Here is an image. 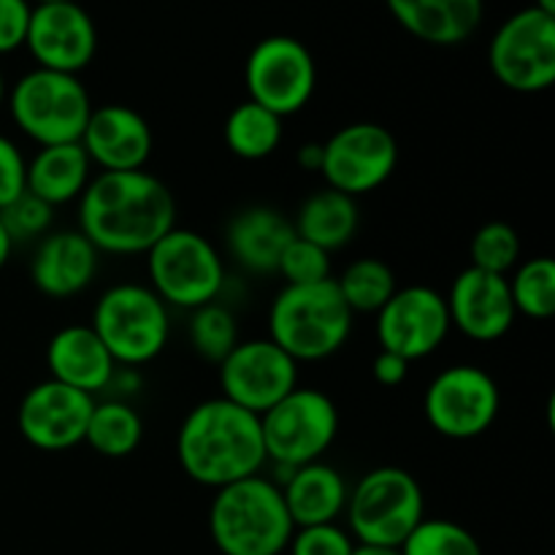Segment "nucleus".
<instances>
[{"label": "nucleus", "mask_w": 555, "mask_h": 555, "mask_svg": "<svg viewBox=\"0 0 555 555\" xmlns=\"http://www.w3.org/2000/svg\"><path fill=\"white\" fill-rule=\"evenodd\" d=\"M177 228V201L150 171H101L79 195V231L101 255H146Z\"/></svg>", "instance_id": "f257e3e1"}, {"label": "nucleus", "mask_w": 555, "mask_h": 555, "mask_svg": "<svg viewBox=\"0 0 555 555\" xmlns=\"http://www.w3.org/2000/svg\"><path fill=\"white\" fill-rule=\"evenodd\" d=\"M177 459L190 480L215 491L247 480L266 464L260 417L222 396L201 401L179 426Z\"/></svg>", "instance_id": "f03ea898"}, {"label": "nucleus", "mask_w": 555, "mask_h": 555, "mask_svg": "<svg viewBox=\"0 0 555 555\" xmlns=\"http://www.w3.org/2000/svg\"><path fill=\"white\" fill-rule=\"evenodd\" d=\"M296 531L274 480L253 475L217 488L209 534L222 555H282Z\"/></svg>", "instance_id": "7ed1b4c3"}, {"label": "nucleus", "mask_w": 555, "mask_h": 555, "mask_svg": "<svg viewBox=\"0 0 555 555\" xmlns=\"http://www.w3.org/2000/svg\"><path fill=\"white\" fill-rule=\"evenodd\" d=\"M352 318L334 276L314 285H285L271 301L269 339L296 363L325 361L347 345Z\"/></svg>", "instance_id": "20e7f679"}, {"label": "nucleus", "mask_w": 555, "mask_h": 555, "mask_svg": "<svg viewBox=\"0 0 555 555\" xmlns=\"http://www.w3.org/2000/svg\"><path fill=\"white\" fill-rule=\"evenodd\" d=\"M345 513L350 537H356L358 545L399 551L426 518V496L412 472L401 466H377L350 488Z\"/></svg>", "instance_id": "39448f33"}, {"label": "nucleus", "mask_w": 555, "mask_h": 555, "mask_svg": "<svg viewBox=\"0 0 555 555\" xmlns=\"http://www.w3.org/2000/svg\"><path fill=\"white\" fill-rule=\"evenodd\" d=\"M92 331L101 336L117 366H144L155 361L171 336L168 307L150 285L122 282L108 287L92 309Z\"/></svg>", "instance_id": "423d86ee"}, {"label": "nucleus", "mask_w": 555, "mask_h": 555, "mask_svg": "<svg viewBox=\"0 0 555 555\" xmlns=\"http://www.w3.org/2000/svg\"><path fill=\"white\" fill-rule=\"evenodd\" d=\"M9 112L27 139L38 146H54L81 139L92 103L79 76L33 68L11 90Z\"/></svg>", "instance_id": "0eeeda50"}, {"label": "nucleus", "mask_w": 555, "mask_h": 555, "mask_svg": "<svg viewBox=\"0 0 555 555\" xmlns=\"http://www.w3.org/2000/svg\"><path fill=\"white\" fill-rule=\"evenodd\" d=\"M150 287L166 307L198 309L217 301L225 285V263L215 244L198 231L171 228L146 253Z\"/></svg>", "instance_id": "6e6552de"}, {"label": "nucleus", "mask_w": 555, "mask_h": 555, "mask_svg": "<svg viewBox=\"0 0 555 555\" xmlns=\"http://www.w3.org/2000/svg\"><path fill=\"white\" fill-rule=\"evenodd\" d=\"M266 461L285 469L314 464L339 437V410L318 388H293L260 415Z\"/></svg>", "instance_id": "1a4fd4ad"}, {"label": "nucleus", "mask_w": 555, "mask_h": 555, "mask_svg": "<svg viewBox=\"0 0 555 555\" xmlns=\"http://www.w3.org/2000/svg\"><path fill=\"white\" fill-rule=\"evenodd\" d=\"M502 410L499 385L486 369L455 363L431 379L423 396L426 421L439 437L477 439L496 423Z\"/></svg>", "instance_id": "9d476101"}, {"label": "nucleus", "mask_w": 555, "mask_h": 555, "mask_svg": "<svg viewBox=\"0 0 555 555\" xmlns=\"http://www.w3.org/2000/svg\"><path fill=\"white\" fill-rule=\"evenodd\" d=\"M244 85L249 101L285 119L312 101L318 90V63L298 38L269 36L249 52Z\"/></svg>", "instance_id": "9b49d317"}, {"label": "nucleus", "mask_w": 555, "mask_h": 555, "mask_svg": "<svg viewBox=\"0 0 555 555\" xmlns=\"http://www.w3.org/2000/svg\"><path fill=\"white\" fill-rule=\"evenodd\" d=\"M493 76L513 92L551 90L555 81V16L524 9L509 16L488 49Z\"/></svg>", "instance_id": "f8f14e48"}, {"label": "nucleus", "mask_w": 555, "mask_h": 555, "mask_svg": "<svg viewBox=\"0 0 555 555\" xmlns=\"http://www.w3.org/2000/svg\"><path fill=\"white\" fill-rule=\"evenodd\" d=\"M399 166L393 133L377 122H352L323 141L320 173L331 190L350 198L383 188Z\"/></svg>", "instance_id": "ddd939ff"}, {"label": "nucleus", "mask_w": 555, "mask_h": 555, "mask_svg": "<svg viewBox=\"0 0 555 555\" xmlns=\"http://www.w3.org/2000/svg\"><path fill=\"white\" fill-rule=\"evenodd\" d=\"M298 388V363L271 339L238 341L220 363L222 399L263 415Z\"/></svg>", "instance_id": "4468645a"}, {"label": "nucleus", "mask_w": 555, "mask_h": 555, "mask_svg": "<svg viewBox=\"0 0 555 555\" xmlns=\"http://www.w3.org/2000/svg\"><path fill=\"white\" fill-rule=\"evenodd\" d=\"M450 328L453 325L444 296L426 285L401 287L377 312L379 347L410 363L437 352L448 339Z\"/></svg>", "instance_id": "2eb2a0df"}, {"label": "nucleus", "mask_w": 555, "mask_h": 555, "mask_svg": "<svg viewBox=\"0 0 555 555\" xmlns=\"http://www.w3.org/2000/svg\"><path fill=\"white\" fill-rule=\"evenodd\" d=\"M95 399L57 379L33 385L20 401L16 426L27 444L43 453H60L85 442L87 421Z\"/></svg>", "instance_id": "dca6fc26"}, {"label": "nucleus", "mask_w": 555, "mask_h": 555, "mask_svg": "<svg viewBox=\"0 0 555 555\" xmlns=\"http://www.w3.org/2000/svg\"><path fill=\"white\" fill-rule=\"evenodd\" d=\"M25 47L38 68L76 76L95 57V22L79 3L33 5Z\"/></svg>", "instance_id": "f3484780"}, {"label": "nucleus", "mask_w": 555, "mask_h": 555, "mask_svg": "<svg viewBox=\"0 0 555 555\" xmlns=\"http://www.w3.org/2000/svg\"><path fill=\"white\" fill-rule=\"evenodd\" d=\"M444 304H448L450 325L480 345L507 336L518 320L507 276L480 271L475 266L455 276Z\"/></svg>", "instance_id": "a211bd4d"}, {"label": "nucleus", "mask_w": 555, "mask_h": 555, "mask_svg": "<svg viewBox=\"0 0 555 555\" xmlns=\"http://www.w3.org/2000/svg\"><path fill=\"white\" fill-rule=\"evenodd\" d=\"M79 144L101 171H141L150 163L155 139L144 114L122 103H106L92 108Z\"/></svg>", "instance_id": "6ab92c4d"}, {"label": "nucleus", "mask_w": 555, "mask_h": 555, "mask_svg": "<svg viewBox=\"0 0 555 555\" xmlns=\"http://www.w3.org/2000/svg\"><path fill=\"white\" fill-rule=\"evenodd\" d=\"M101 253L81 231L47 233L30 260V280L47 298H74L95 282Z\"/></svg>", "instance_id": "aec40b11"}, {"label": "nucleus", "mask_w": 555, "mask_h": 555, "mask_svg": "<svg viewBox=\"0 0 555 555\" xmlns=\"http://www.w3.org/2000/svg\"><path fill=\"white\" fill-rule=\"evenodd\" d=\"M47 369L49 379H57L95 399V393L112 385L117 361L92 325H65L49 339Z\"/></svg>", "instance_id": "412c9836"}, {"label": "nucleus", "mask_w": 555, "mask_h": 555, "mask_svg": "<svg viewBox=\"0 0 555 555\" xmlns=\"http://www.w3.org/2000/svg\"><path fill=\"white\" fill-rule=\"evenodd\" d=\"M296 236L293 220L271 206H247L238 211L225 231L231 258L249 274H276L282 253Z\"/></svg>", "instance_id": "4be33fe9"}, {"label": "nucleus", "mask_w": 555, "mask_h": 555, "mask_svg": "<svg viewBox=\"0 0 555 555\" xmlns=\"http://www.w3.org/2000/svg\"><path fill=\"white\" fill-rule=\"evenodd\" d=\"M280 491L296 529L336 524L339 515L345 513L347 496H350V488H347L339 469L323 464V461L293 469V475L282 482Z\"/></svg>", "instance_id": "5701e85b"}, {"label": "nucleus", "mask_w": 555, "mask_h": 555, "mask_svg": "<svg viewBox=\"0 0 555 555\" xmlns=\"http://www.w3.org/2000/svg\"><path fill=\"white\" fill-rule=\"evenodd\" d=\"M406 33L434 47L464 43L482 22V0H385Z\"/></svg>", "instance_id": "b1692460"}, {"label": "nucleus", "mask_w": 555, "mask_h": 555, "mask_svg": "<svg viewBox=\"0 0 555 555\" xmlns=\"http://www.w3.org/2000/svg\"><path fill=\"white\" fill-rule=\"evenodd\" d=\"M90 173L92 163L79 141L38 146L33 160H27V193L54 209V206L79 201V195L90 184Z\"/></svg>", "instance_id": "393cba45"}, {"label": "nucleus", "mask_w": 555, "mask_h": 555, "mask_svg": "<svg viewBox=\"0 0 555 555\" xmlns=\"http://www.w3.org/2000/svg\"><path fill=\"white\" fill-rule=\"evenodd\" d=\"M293 228H296V236L318 244L331 255L336 249H345L356 238L361 228V209L356 198L325 188L304 201Z\"/></svg>", "instance_id": "a878e982"}, {"label": "nucleus", "mask_w": 555, "mask_h": 555, "mask_svg": "<svg viewBox=\"0 0 555 555\" xmlns=\"http://www.w3.org/2000/svg\"><path fill=\"white\" fill-rule=\"evenodd\" d=\"M144 439V421L122 399H108L92 406L85 442L103 459H128Z\"/></svg>", "instance_id": "bb28decb"}, {"label": "nucleus", "mask_w": 555, "mask_h": 555, "mask_svg": "<svg viewBox=\"0 0 555 555\" xmlns=\"http://www.w3.org/2000/svg\"><path fill=\"white\" fill-rule=\"evenodd\" d=\"M282 133H285L282 117L253 101L238 103L228 114L225 128H222L225 146L242 160H266L274 155L282 144Z\"/></svg>", "instance_id": "cd10ccee"}, {"label": "nucleus", "mask_w": 555, "mask_h": 555, "mask_svg": "<svg viewBox=\"0 0 555 555\" xmlns=\"http://www.w3.org/2000/svg\"><path fill=\"white\" fill-rule=\"evenodd\" d=\"M336 287H339L341 298L352 314H377L390 301V296L399 291L393 269L379 258L352 260L336 280Z\"/></svg>", "instance_id": "c85d7f7f"}, {"label": "nucleus", "mask_w": 555, "mask_h": 555, "mask_svg": "<svg viewBox=\"0 0 555 555\" xmlns=\"http://www.w3.org/2000/svg\"><path fill=\"white\" fill-rule=\"evenodd\" d=\"M507 276L515 312L531 320H551L555 314V263L547 255L518 263Z\"/></svg>", "instance_id": "c756f323"}, {"label": "nucleus", "mask_w": 555, "mask_h": 555, "mask_svg": "<svg viewBox=\"0 0 555 555\" xmlns=\"http://www.w3.org/2000/svg\"><path fill=\"white\" fill-rule=\"evenodd\" d=\"M188 336L193 350L198 352L204 361L220 366L222 358L238 345L236 318H233V312L228 307L211 301L206 304V307H198L190 312Z\"/></svg>", "instance_id": "7c9ffc66"}, {"label": "nucleus", "mask_w": 555, "mask_h": 555, "mask_svg": "<svg viewBox=\"0 0 555 555\" xmlns=\"http://www.w3.org/2000/svg\"><path fill=\"white\" fill-rule=\"evenodd\" d=\"M399 551L401 555H482L477 537L448 518H423Z\"/></svg>", "instance_id": "2f4dec72"}, {"label": "nucleus", "mask_w": 555, "mask_h": 555, "mask_svg": "<svg viewBox=\"0 0 555 555\" xmlns=\"http://www.w3.org/2000/svg\"><path fill=\"white\" fill-rule=\"evenodd\" d=\"M472 266L491 274L509 276V271L520 263V236L507 222H486L480 231L472 236L469 244Z\"/></svg>", "instance_id": "473e14b6"}, {"label": "nucleus", "mask_w": 555, "mask_h": 555, "mask_svg": "<svg viewBox=\"0 0 555 555\" xmlns=\"http://www.w3.org/2000/svg\"><path fill=\"white\" fill-rule=\"evenodd\" d=\"M276 274L285 280V285H314L331 280V255L307 238L293 236L276 263Z\"/></svg>", "instance_id": "72a5a7b5"}, {"label": "nucleus", "mask_w": 555, "mask_h": 555, "mask_svg": "<svg viewBox=\"0 0 555 555\" xmlns=\"http://www.w3.org/2000/svg\"><path fill=\"white\" fill-rule=\"evenodd\" d=\"M52 206L25 190L20 198L0 209V222H3L5 233L14 244L36 242V238L47 236L49 228H52Z\"/></svg>", "instance_id": "f704fd0d"}, {"label": "nucleus", "mask_w": 555, "mask_h": 555, "mask_svg": "<svg viewBox=\"0 0 555 555\" xmlns=\"http://www.w3.org/2000/svg\"><path fill=\"white\" fill-rule=\"evenodd\" d=\"M287 551L291 555H352L356 542L339 524H320L293 531Z\"/></svg>", "instance_id": "c9c22d12"}, {"label": "nucleus", "mask_w": 555, "mask_h": 555, "mask_svg": "<svg viewBox=\"0 0 555 555\" xmlns=\"http://www.w3.org/2000/svg\"><path fill=\"white\" fill-rule=\"evenodd\" d=\"M27 190V160L20 146L0 133V209Z\"/></svg>", "instance_id": "e433bc0d"}, {"label": "nucleus", "mask_w": 555, "mask_h": 555, "mask_svg": "<svg viewBox=\"0 0 555 555\" xmlns=\"http://www.w3.org/2000/svg\"><path fill=\"white\" fill-rule=\"evenodd\" d=\"M30 14V0H0V54L25 47Z\"/></svg>", "instance_id": "4c0bfd02"}, {"label": "nucleus", "mask_w": 555, "mask_h": 555, "mask_svg": "<svg viewBox=\"0 0 555 555\" xmlns=\"http://www.w3.org/2000/svg\"><path fill=\"white\" fill-rule=\"evenodd\" d=\"M372 377L374 383L385 385V388H399L406 377H410V361L388 350H379V356L372 361Z\"/></svg>", "instance_id": "58836bf2"}, {"label": "nucleus", "mask_w": 555, "mask_h": 555, "mask_svg": "<svg viewBox=\"0 0 555 555\" xmlns=\"http://www.w3.org/2000/svg\"><path fill=\"white\" fill-rule=\"evenodd\" d=\"M296 160L304 171L318 173L320 166H323V144H318V141H307V144H301V150H298Z\"/></svg>", "instance_id": "ea45409f"}, {"label": "nucleus", "mask_w": 555, "mask_h": 555, "mask_svg": "<svg viewBox=\"0 0 555 555\" xmlns=\"http://www.w3.org/2000/svg\"><path fill=\"white\" fill-rule=\"evenodd\" d=\"M11 253H14V242L9 238V233H5L3 222H0V271H3V266L9 263Z\"/></svg>", "instance_id": "a19ab883"}, {"label": "nucleus", "mask_w": 555, "mask_h": 555, "mask_svg": "<svg viewBox=\"0 0 555 555\" xmlns=\"http://www.w3.org/2000/svg\"><path fill=\"white\" fill-rule=\"evenodd\" d=\"M352 555H401L396 547H374V545H356Z\"/></svg>", "instance_id": "79ce46f5"}, {"label": "nucleus", "mask_w": 555, "mask_h": 555, "mask_svg": "<svg viewBox=\"0 0 555 555\" xmlns=\"http://www.w3.org/2000/svg\"><path fill=\"white\" fill-rule=\"evenodd\" d=\"M534 9H540V11H545V14L555 16V0H537Z\"/></svg>", "instance_id": "37998d69"}, {"label": "nucleus", "mask_w": 555, "mask_h": 555, "mask_svg": "<svg viewBox=\"0 0 555 555\" xmlns=\"http://www.w3.org/2000/svg\"><path fill=\"white\" fill-rule=\"evenodd\" d=\"M5 101V81H3V74H0V106H3Z\"/></svg>", "instance_id": "c03bdc74"}, {"label": "nucleus", "mask_w": 555, "mask_h": 555, "mask_svg": "<svg viewBox=\"0 0 555 555\" xmlns=\"http://www.w3.org/2000/svg\"><path fill=\"white\" fill-rule=\"evenodd\" d=\"M43 3H76V0H36V5H43Z\"/></svg>", "instance_id": "a18cd8bd"}]
</instances>
